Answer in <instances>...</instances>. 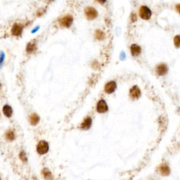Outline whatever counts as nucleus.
I'll list each match as a JSON object with an SVG mask.
<instances>
[{"label": "nucleus", "instance_id": "13", "mask_svg": "<svg viewBox=\"0 0 180 180\" xmlns=\"http://www.w3.org/2000/svg\"><path fill=\"white\" fill-rule=\"evenodd\" d=\"M159 170H160L161 175L163 176H167L170 173V169H169V166L166 163H163V164L161 165L160 168H159Z\"/></svg>", "mask_w": 180, "mask_h": 180}, {"label": "nucleus", "instance_id": "23", "mask_svg": "<svg viewBox=\"0 0 180 180\" xmlns=\"http://www.w3.org/2000/svg\"><path fill=\"white\" fill-rule=\"evenodd\" d=\"M175 9L177 11V13L180 14V4H178V5L175 6Z\"/></svg>", "mask_w": 180, "mask_h": 180}, {"label": "nucleus", "instance_id": "27", "mask_svg": "<svg viewBox=\"0 0 180 180\" xmlns=\"http://www.w3.org/2000/svg\"><path fill=\"white\" fill-rule=\"evenodd\" d=\"M1 87H2V85H1V83H0V89H1Z\"/></svg>", "mask_w": 180, "mask_h": 180}, {"label": "nucleus", "instance_id": "11", "mask_svg": "<svg viewBox=\"0 0 180 180\" xmlns=\"http://www.w3.org/2000/svg\"><path fill=\"white\" fill-rule=\"evenodd\" d=\"M92 120L90 117H87L85 120H83V122L80 125V128L85 130L89 129L92 126Z\"/></svg>", "mask_w": 180, "mask_h": 180}, {"label": "nucleus", "instance_id": "12", "mask_svg": "<svg viewBox=\"0 0 180 180\" xmlns=\"http://www.w3.org/2000/svg\"><path fill=\"white\" fill-rule=\"evenodd\" d=\"M130 51L132 55L133 56H137L141 54V48L139 45H136V44H133L130 47Z\"/></svg>", "mask_w": 180, "mask_h": 180}, {"label": "nucleus", "instance_id": "9", "mask_svg": "<svg viewBox=\"0 0 180 180\" xmlns=\"http://www.w3.org/2000/svg\"><path fill=\"white\" fill-rule=\"evenodd\" d=\"M117 85L116 82L115 81H110L108 82V83H106L105 85V88H104V90L107 94H112L114 92L115 90L116 89Z\"/></svg>", "mask_w": 180, "mask_h": 180}, {"label": "nucleus", "instance_id": "2", "mask_svg": "<svg viewBox=\"0 0 180 180\" xmlns=\"http://www.w3.org/2000/svg\"><path fill=\"white\" fill-rule=\"evenodd\" d=\"M139 15L144 20H149L152 16V11L146 6H141L139 8Z\"/></svg>", "mask_w": 180, "mask_h": 180}, {"label": "nucleus", "instance_id": "3", "mask_svg": "<svg viewBox=\"0 0 180 180\" xmlns=\"http://www.w3.org/2000/svg\"><path fill=\"white\" fill-rule=\"evenodd\" d=\"M85 16L87 19L89 20H94L97 18L98 16V12L95 8L88 7L85 9Z\"/></svg>", "mask_w": 180, "mask_h": 180}, {"label": "nucleus", "instance_id": "8", "mask_svg": "<svg viewBox=\"0 0 180 180\" xmlns=\"http://www.w3.org/2000/svg\"><path fill=\"white\" fill-rule=\"evenodd\" d=\"M167 71H168V68H167V66L166 64H160L156 66V72L158 75L162 76V75H166L167 73Z\"/></svg>", "mask_w": 180, "mask_h": 180}, {"label": "nucleus", "instance_id": "15", "mask_svg": "<svg viewBox=\"0 0 180 180\" xmlns=\"http://www.w3.org/2000/svg\"><path fill=\"white\" fill-rule=\"evenodd\" d=\"M42 175L44 177V178L46 180H53L54 177L53 175L49 169L47 168H44L42 170Z\"/></svg>", "mask_w": 180, "mask_h": 180}, {"label": "nucleus", "instance_id": "16", "mask_svg": "<svg viewBox=\"0 0 180 180\" xmlns=\"http://www.w3.org/2000/svg\"><path fill=\"white\" fill-rule=\"evenodd\" d=\"M3 113L6 117L10 118V117H11L12 113H13V110H12L11 106H9V105H5L3 107Z\"/></svg>", "mask_w": 180, "mask_h": 180}, {"label": "nucleus", "instance_id": "14", "mask_svg": "<svg viewBox=\"0 0 180 180\" xmlns=\"http://www.w3.org/2000/svg\"><path fill=\"white\" fill-rule=\"evenodd\" d=\"M29 122H30V124L31 125H37L39 122V117L37 114L33 113L30 115V117H29Z\"/></svg>", "mask_w": 180, "mask_h": 180}, {"label": "nucleus", "instance_id": "22", "mask_svg": "<svg viewBox=\"0 0 180 180\" xmlns=\"http://www.w3.org/2000/svg\"><path fill=\"white\" fill-rule=\"evenodd\" d=\"M45 11H46V9H39L38 11H37V14H36L37 16H38V17H40V16H42L43 14L45 13Z\"/></svg>", "mask_w": 180, "mask_h": 180}, {"label": "nucleus", "instance_id": "7", "mask_svg": "<svg viewBox=\"0 0 180 180\" xmlns=\"http://www.w3.org/2000/svg\"><path fill=\"white\" fill-rule=\"evenodd\" d=\"M141 90L137 86H134L129 91V96L132 99H137L141 97Z\"/></svg>", "mask_w": 180, "mask_h": 180}, {"label": "nucleus", "instance_id": "28", "mask_svg": "<svg viewBox=\"0 0 180 180\" xmlns=\"http://www.w3.org/2000/svg\"><path fill=\"white\" fill-rule=\"evenodd\" d=\"M0 180H1V178H0Z\"/></svg>", "mask_w": 180, "mask_h": 180}, {"label": "nucleus", "instance_id": "18", "mask_svg": "<svg viewBox=\"0 0 180 180\" xmlns=\"http://www.w3.org/2000/svg\"><path fill=\"white\" fill-rule=\"evenodd\" d=\"M95 37L98 40H103L105 38V33L101 30H97L95 32Z\"/></svg>", "mask_w": 180, "mask_h": 180}, {"label": "nucleus", "instance_id": "19", "mask_svg": "<svg viewBox=\"0 0 180 180\" xmlns=\"http://www.w3.org/2000/svg\"><path fill=\"white\" fill-rule=\"evenodd\" d=\"M174 45L177 48H180V35H176L174 37Z\"/></svg>", "mask_w": 180, "mask_h": 180}, {"label": "nucleus", "instance_id": "21", "mask_svg": "<svg viewBox=\"0 0 180 180\" xmlns=\"http://www.w3.org/2000/svg\"><path fill=\"white\" fill-rule=\"evenodd\" d=\"M5 54L3 51L0 52V67L2 66V65L3 64L4 61H5Z\"/></svg>", "mask_w": 180, "mask_h": 180}, {"label": "nucleus", "instance_id": "4", "mask_svg": "<svg viewBox=\"0 0 180 180\" xmlns=\"http://www.w3.org/2000/svg\"><path fill=\"white\" fill-rule=\"evenodd\" d=\"M49 151V144L45 141H40L37 144V151L39 154L44 155L47 154Z\"/></svg>", "mask_w": 180, "mask_h": 180}, {"label": "nucleus", "instance_id": "26", "mask_svg": "<svg viewBox=\"0 0 180 180\" xmlns=\"http://www.w3.org/2000/svg\"><path fill=\"white\" fill-rule=\"evenodd\" d=\"M97 1L98 2L101 4V5H104V4L106 3V0H97Z\"/></svg>", "mask_w": 180, "mask_h": 180}, {"label": "nucleus", "instance_id": "10", "mask_svg": "<svg viewBox=\"0 0 180 180\" xmlns=\"http://www.w3.org/2000/svg\"><path fill=\"white\" fill-rule=\"evenodd\" d=\"M37 49V42L35 39L30 41L26 46V51L28 54H32Z\"/></svg>", "mask_w": 180, "mask_h": 180}, {"label": "nucleus", "instance_id": "6", "mask_svg": "<svg viewBox=\"0 0 180 180\" xmlns=\"http://www.w3.org/2000/svg\"><path fill=\"white\" fill-rule=\"evenodd\" d=\"M23 30V26L21 24L15 23L12 26L11 28V34L14 36L19 37L22 35Z\"/></svg>", "mask_w": 180, "mask_h": 180}, {"label": "nucleus", "instance_id": "5", "mask_svg": "<svg viewBox=\"0 0 180 180\" xmlns=\"http://www.w3.org/2000/svg\"><path fill=\"white\" fill-rule=\"evenodd\" d=\"M108 110V107L106 102L104 99H101L99 101L97 104V110L98 113H104L107 112Z\"/></svg>", "mask_w": 180, "mask_h": 180}, {"label": "nucleus", "instance_id": "25", "mask_svg": "<svg viewBox=\"0 0 180 180\" xmlns=\"http://www.w3.org/2000/svg\"><path fill=\"white\" fill-rule=\"evenodd\" d=\"M39 26L35 27V29H33V30H32V33H35L36 32H37V31L39 30Z\"/></svg>", "mask_w": 180, "mask_h": 180}, {"label": "nucleus", "instance_id": "29", "mask_svg": "<svg viewBox=\"0 0 180 180\" xmlns=\"http://www.w3.org/2000/svg\"><path fill=\"white\" fill-rule=\"evenodd\" d=\"M51 1H52V0H51Z\"/></svg>", "mask_w": 180, "mask_h": 180}, {"label": "nucleus", "instance_id": "1", "mask_svg": "<svg viewBox=\"0 0 180 180\" xmlns=\"http://www.w3.org/2000/svg\"><path fill=\"white\" fill-rule=\"evenodd\" d=\"M73 22V18L71 15H66L63 16L58 20V23H59L60 26L63 27V28H70L72 26Z\"/></svg>", "mask_w": 180, "mask_h": 180}, {"label": "nucleus", "instance_id": "17", "mask_svg": "<svg viewBox=\"0 0 180 180\" xmlns=\"http://www.w3.org/2000/svg\"><path fill=\"white\" fill-rule=\"evenodd\" d=\"M5 137L7 140L11 141L15 139V134H14V132L13 130H11V129H10V130H8L7 132H6Z\"/></svg>", "mask_w": 180, "mask_h": 180}, {"label": "nucleus", "instance_id": "24", "mask_svg": "<svg viewBox=\"0 0 180 180\" xmlns=\"http://www.w3.org/2000/svg\"><path fill=\"white\" fill-rule=\"evenodd\" d=\"M92 66L94 68H98V66H99V64H98V63L97 61H94L92 62Z\"/></svg>", "mask_w": 180, "mask_h": 180}, {"label": "nucleus", "instance_id": "20", "mask_svg": "<svg viewBox=\"0 0 180 180\" xmlns=\"http://www.w3.org/2000/svg\"><path fill=\"white\" fill-rule=\"evenodd\" d=\"M19 158L20 160H21L23 162H26L27 161V157H26V153H25L24 151H21L20 153L19 154Z\"/></svg>", "mask_w": 180, "mask_h": 180}]
</instances>
